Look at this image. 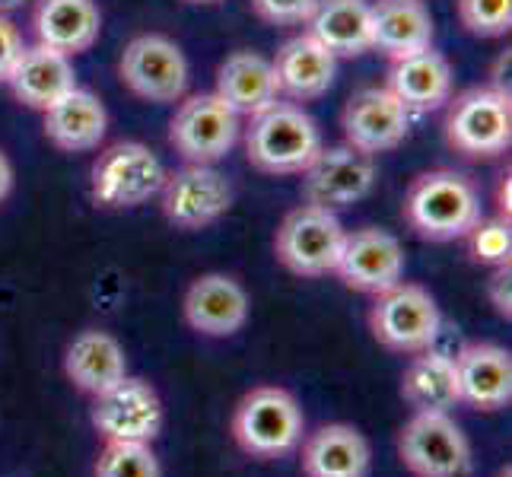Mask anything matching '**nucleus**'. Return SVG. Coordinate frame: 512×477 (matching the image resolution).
Wrapping results in <instances>:
<instances>
[{"mask_svg":"<svg viewBox=\"0 0 512 477\" xmlns=\"http://www.w3.org/2000/svg\"><path fill=\"white\" fill-rule=\"evenodd\" d=\"M229 436L239 452L255 462H280L293 455L306 436L303 404L284 385H255L236 401Z\"/></svg>","mask_w":512,"mask_h":477,"instance_id":"obj_1","label":"nucleus"},{"mask_svg":"<svg viewBox=\"0 0 512 477\" xmlns=\"http://www.w3.org/2000/svg\"><path fill=\"white\" fill-rule=\"evenodd\" d=\"M401 217L423 242H458L484 217L481 194L465 172L430 169L408 185Z\"/></svg>","mask_w":512,"mask_h":477,"instance_id":"obj_2","label":"nucleus"},{"mask_svg":"<svg viewBox=\"0 0 512 477\" xmlns=\"http://www.w3.org/2000/svg\"><path fill=\"white\" fill-rule=\"evenodd\" d=\"M242 144L249 163L264 175H299L325 147L319 125L303 105L280 99L249 118Z\"/></svg>","mask_w":512,"mask_h":477,"instance_id":"obj_3","label":"nucleus"},{"mask_svg":"<svg viewBox=\"0 0 512 477\" xmlns=\"http://www.w3.org/2000/svg\"><path fill=\"white\" fill-rule=\"evenodd\" d=\"M166 166L140 140L109 144L90 169V198L102 210H134L160 194Z\"/></svg>","mask_w":512,"mask_h":477,"instance_id":"obj_4","label":"nucleus"},{"mask_svg":"<svg viewBox=\"0 0 512 477\" xmlns=\"http://www.w3.org/2000/svg\"><path fill=\"white\" fill-rule=\"evenodd\" d=\"M347 229L338 210L319 204H299L280 220L274 236V255L296 277H328L338 268Z\"/></svg>","mask_w":512,"mask_h":477,"instance_id":"obj_5","label":"nucleus"},{"mask_svg":"<svg viewBox=\"0 0 512 477\" xmlns=\"http://www.w3.org/2000/svg\"><path fill=\"white\" fill-rule=\"evenodd\" d=\"M366 325L385 350L411 357V353L436 347L439 331H443V312L427 287L401 280L392 290L373 296Z\"/></svg>","mask_w":512,"mask_h":477,"instance_id":"obj_6","label":"nucleus"},{"mask_svg":"<svg viewBox=\"0 0 512 477\" xmlns=\"http://www.w3.org/2000/svg\"><path fill=\"white\" fill-rule=\"evenodd\" d=\"M446 144L465 159H493L512 144V99L493 86H471L446 102Z\"/></svg>","mask_w":512,"mask_h":477,"instance_id":"obj_7","label":"nucleus"},{"mask_svg":"<svg viewBox=\"0 0 512 477\" xmlns=\"http://www.w3.org/2000/svg\"><path fill=\"white\" fill-rule=\"evenodd\" d=\"M395 452L411 477H462L471 468V443L452 414L411 411L398 427Z\"/></svg>","mask_w":512,"mask_h":477,"instance_id":"obj_8","label":"nucleus"},{"mask_svg":"<svg viewBox=\"0 0 512 477\" xmlns=\"http://www.w3.org/2000/svg\"><path fill=\"white\" fill-rule=\"evenodd\" d=\"M239 137H242V121L217 93L182 96L179 109H175L169 121V147L185 163L217 166L220 159L233 153Z\"/></svg>","mask_w":512,"mask_h":477,"instance_id":"obj_9","label":"nucleus"},{"mask_svg":"<svg viewBox=\"0 0 512 477\" xmlns=\"http://www.w3.org/2000/svg\"><path fill=\"white\" fill-rule=\"evenodd\" d=\"M118 77L137 99L169 105L188 96L191 67L179 42L160 32H144L134 35L121 51Z\"/></svg>","mask_w":512,"mask_h":477,"instance_id":"obj_10","label":"nucleus"},{"mask_svg":"<svg viewBox=\"0 0 512 477\" xmlns=\"http://www.w3.org/2000/svg\"><path fill=\"white\" fill-rule=\"evenodd\" d=\"M233 198V182L217 166L185 163L179 172H166L160 210L169 226L182 229V233H201L229 214Z\"/></svg>","mask_w":512,"mask_h":477,"instance_id":"obj_11","label":"nucleus"},{"mask_svg":"<svg viewBox=\"0 0 512 477\" xmlns=\"http://www.w3.org/2000/svg\"><path fill=\"white\" fill-rule=\"evenodd\" d=\"M90 423L102 439L156 443L166 423V408L153 382L128 373L90 398Z\"/></svg>","mask_w":512,"mask_h":477,"instance_id":"obj_12","label":"nucleus"},{"mask_svg":"<svg viewBox=\"0 0 512 477\" xmlns=\"http://www.w3.org/2000/svg\"><path fill=\"white\" fill-rule=\"evenodd\" d=\"M252 315V296L239 277L226 271H207L194 277L182 296V318L185 325L201 334V338H233Z\"/></svg>","mask_w":512,"mask_h":477,"instance_id":"obj_13","label":"nucleus"},{"mask_svg":"<svg viewBox=\"0 0 512 477\" xmlns=\"http://www.w3.org/2000/svg\"><path fill=\"white\" fill-rule=\"evenodd\" d=\"M299 175H303L306 204L341 210L363 201L373 191L376 163L373 156L353 150L350 144H338V147H322Z\"/></svg>","mask_w":512,"mask_h":477,"instance_id":"obj_14","label":"nucleus"},{"mask_svg":"<svg viewBox=\"0 0 512 477\" xmlns=\"http://www.w3.org/2000/svg\"><path fill=\"white\" fill-rule=\"evenodd\" d=\"M404 268H408V261H404L401 242L379 226H363L347 233L334 274H338L341 284L350 290L379 296L385 290H392L395 284H401Z\"/></svg>","mask_w":512,"mask_h":477,"instance_id":"obj_15","label":"nucleus"},{"mask_svg":"<svg viewBox=\"0 0 512 477\" xmlns=\"http://www.w3.org/2000/svg\"><path fill=\"white\" fill-rule=\"evenodd\" d=\"M344 144L366 156L395 150L411 131V112L392 96L388 86H363L341 112Z\"/></svg>","mask_w":512,"mask_h":477,"instance_id":"obj_16","label":"nucleus"},{"mask_svg":"<svg viewBox=\"0 0 512 477\" xmlns=\"http://www.w3.org/2000/svg\"><path fill=\"white\" fill-rule=\"evenodd\" d=\"M462 408L497 414L512 404V353L500 344L474 341L455 353Z\"/></svg>","mask_w":512,"mask_h":477,"instance_id":"obj_17","label":"nucleus"},{"mask_svg":"<svg viewBox=\"0 0 512 477\" xmlns=\"http://www.w3.org/2000/svg\"><path fill=\"white\" fill-rule=\"evenodd\" d=\"M369 468H373V449L353 423H322L299 443L303 477H369Z\"/></svg>","mask_w":512,"mask_h":477,"instance_id":"obj_18","label":"nucleus"},{"mask_svg":"<svg viewBox=\"0 0 512 477\" xmlns=\"http://www.w3.org/2000/svg\"><path fill=\"white\" fill-rule=\"evenodd\" d=\"M7 86L20 105H26L32 112H45L77 86L74 58L61 55L55 48H45L39 42L26 45L10 70Z\"/></svg>","mask_w":512,"mask_h":477,"instance_id":"obj_19","label":"nucleus"},{"mask_svg":"<svg viewBox=\"0 0 512 477\" xmlns=\"http://www.w3.org/2000/svg\"><path fill=\"white\" fill-rule=\"evenodd\" d=\"M271 64H274L277 90L290 102H312L325 96L334 83V74H338V58L312 32L287 39L277 48Z\"/></svg>","mask_w":512,"mask_h":477,"instance_id":"obj_20","label":"nucleus"},{"mask_svg":"<svg viewBox=\"0 0 512 477\" xmlns=\"http://www.w3.org/2000/svg\"><path fill=\"white\" fill-rule=\"evenodd\" d=\"M64 379L77 388L80 395L93 398L109 385L128 376V353L112 331L83 328L64 350Z\"/></svg>","mask_w":512,"mask_h":477,"instance_id":"obj_21","label":"nucleus"},{"mask_svg":"<svg viewBox=\"0 0 512 477\" xmlns=\"http://www.w3.org/2000/svg\"><path fill=\"white\" fill-rule=\"evenodd\" d=\"M385 86L411 115H427V112L443 109L452 99L455 74L443 51L427 48L401 61H392Z\"/></svg>","mask_w":512,"mask_h":477,"instance_id":"obj_22","label":"nucleus"},{"mask_svg":"<svg viewBox=\"0 0 512 477\" xmlns=\"http://www.w3.org/2000/svg\"><path fill=\"white\" fill-rule=\"evenodd\" d=\"M32 32L39 45L77 58L99 42L102 10L96 0H35Z\"/></svg>","mask_w":512,"mask_h":477,"instance_id":"obj_23","label":"nucleus"},{"mask_svg":"<svg viewBox=\"0 0 512 477\" xmlns=\"http://www.w3.org/2000/svg\"><path fill=\"white\" fill-rule=\"evenodd\" d=\"M45 115V137L61 153H90L109 134V112L93 90L77 83L67 96H61Z\"/></svg>","mask_w":512,"mask_h":477,"instance_id":"obj_24","label":"nucleus"},{"mask_svg":"<svg viewBox=\"0 0 512 477\" xmlns=\"http://www.w3.org/2000/svg\"><path fill=\"white\" fill-rule=\"evenodd\" d=\"M239 118H252L280 99L274 64L258 51L239 48L226 55L217 67V90H214Z\"/></svg>","mask_w":512,"mask_h":477,"instance_id":"obj_25","label":"nucleus"},{"mask_svg":"<svg viewBox=\"0 0 512 477\" xmlns=\"http://www.w3.org/2000/svg\"><path fill=\"white\" fill-rule=\"evenodd\" d=\"M433 48V13L427 0H376L373 4V51L401 61Z\"/></svg>","mask_w":512,"mask_h":477,"instance_id":"obj_26","label":"nucleus"},{"mask_svg":"<svg viewBox=\"0 0 512 477\" xmlns=\"http://www.w3.org/2000/svg\"><path fill=\"white\" fill-rule=\"evenodd\" d=\"M401 401L411 411H436V414H452L462 408L458 398V373L455 360L446 350L427 347L420 353H411L408 366L401 373Z\"/></svg>","mask_w":512,"mask_h":477,"instance_id":"obj_27","label":"nucleus"},{"mask_svg":"<svg viewBox=\"0 0 512 477\" xmlns=\"http://www.w3.org/2000/svg\"><path fill=\"white\" fill-rule=\"evenodd\" d=\"M306 26L338 61L373 51V4L369 0H319Z\"/></svg>","mask_w":512,"mask_h":477,"instance_id":"obj_28","label":"nucleus"},{"mask_svg":"<svg viewBox=\"0 0 512 477\" xmlns=\"http://www.w3.org/2000/svg\"><path fill=\"white\" fill-rule=\"evenodd\" d=\"M93 477H163V462L153 443L102 439V449L93 462Z\"/></svg>","mask_w":512,"mask_h":477,"instance_id":"obj_29","label":"nucleus"},{"mask_svg":"<svg viewBox=\"0 0 512 477\" xmlns=\"http://www.w3.org/2000/svg\"><path fill=\"white\" fill-rule=\"evenodd\" d=\"M468 245V255L474 264H484V268H506L509 258H512V233H509V223L500 217H481L474 223L465 239Z\"/></svg>","mask_w":512,"mask_h":477,"instance_id":"obj_30","label":"nucleus"},{"mask_svg":"<svg viewBox=\"0 0 512 477\" xmlns=\"http://www.w3.org/2000/svg\"><path fill=\"white\" fill-rule=\"evenodd\" d=\"M458 23L478 39H500L512 29V0H455Z\"/></svg>","mask_w":512,"mask_h":477,"instance_id":"obj_31","label":"nucleus"},{"mask_svg":"<svg viewBox=\"0 0 512 477\" xmlns=\"http://www.w3.org/2000/svg\"><path fill=\"white\" fill-rule=\"evenodd\" d=\"M319 0H252L258 20L271 26H306Z\"/></svg>","mask_w":512,"mask_h":477,"instance_id":"obj_32","label":"nucleus"},{"mask_svg":"<svg viewBox=\"0 0 512 477\" xmlns=\"http://www.w3.org/2000/svg\"><path fill=\"white\" fill-rule=\"evenodd\" d=\"M23 48H26V42H23L20 26H16L7 13H0V83H7L10 70Z\"/></svg>","mask_w":512,"mask_h":477,"instance_id":"obj_33","label":"nucleus"},{"mask_svg":"<svg viewBox=\"0 0 512 477\" xmlns=\"http://www.w3.org/2000/svg\"><path fill=\"white\" fill-rule=\"evenodd\" d=\"M484 290H487L493 312L509 322V318H512V274H509V264H506V268H493Z\"/></svg>","mask_w":512,"mask_h":477,"instance_id":"obj_34","label":"nucleus"},{"mask_svg":"<svg viewBox=\"0 0 512 477\" xmlns=\"http://www.w3.org/2000/svg\"><path fill=\"white\" fill-rule=\"evenodd\" d=\"M16 188V169L10 163V156L0 150V204H4Z\"/></svg>","mask_w":512,"mask_h":477,"instance_id":"obj_35","label":"nucleus"},{"mask_svg":"<svg viewBox=\"0 0 512 477\" xmlns=\"http://www.w3.org/2000/svg\"><path fill=\"white\" fill-rule=\"evenodd\" d=\"M509 214H512V207H509V175H503L500 185H497V217L509 223Z\"/></svg>","mask_w":512,"mask_h":477,"instance_id":"obj_36","label":"nucleus"},{"mask_svg":"<svg viewBox=\"0 0 512 477\" xmlns=\"http://www.w3.org/2000/svg\"><path fill=\"white\" fill-rule=\"evenodd\" d=\"M23 4H26V0H0V13H7V16H10L13 10H20Z\"/></svg>","mask_w":512,"mask_h":477,"instance_id":"obj_37","label":"nucleus"},{"mask_svg":"<svg viewBox=\"0 0 512 477\" xmlns=\"http://www.w3.org/2000/svg\"><path fill=\"white\" fill-rule=\"evenodd\" d=\"M493 477H512V465H503V468H497V474Z\"/></svg>","mask_w":512,"mask_h":477,"instance_id":"obj_38","label":"nucleus"},{"mask_svg":"<svg viewBox=\"0 0 512 477\" xmlns=\"http://www.w3.org/2000/svg\"><path fill=\"white\" fill-rule=\"evenodd\" d=\"M185 4H220V0H185Z\"/></svg>","mask_w":512,"mask_h":477,"instance_id":"obj_39","label":"nucleus"}]
</instances>
